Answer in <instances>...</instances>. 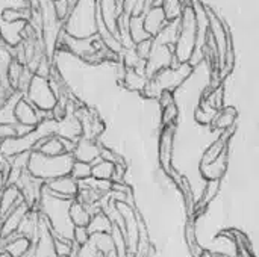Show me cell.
<instances>
[{
  "label": "cell",
  "instance_id": "cell-17",
  "mask_svg": "<svg viewBox=\"0 0 259 257\" xmlns=\"http://www.w3.org/2000/svg\"><path fill=\"white\" fill-rule=\"evenodd\" d=\"M27 21L20 20V21H14V23H3L0 26V38L2 42L8 47H15L17 44H20L23 41L21 38V32L24 29Z\"/></svg>",
  "mask_w": 259,
  "mask_h": 257
},
{
  "label": "cell",
  "instance_id": "cell-38",
  "mask_svg": "<svg viewBox=\"0 0 259 257\" xmlns=\"http://www.w3.org/2000/svg\"><path fill=\"white\" fill-rule=\"evenodd\" d=\"M158 101H159L161 109H162V108H165V106H168V105H171V103H176L175 95H173V92H171V91H162V92L158 95Z\"/></svg>",
  "mask_w": 259,
  "mask_h": 257
},
{
  "label": "cell",
  "instance_id": "cell-37",
  "mask_svg": "<svg viewBox=\"0 0 259 257\" xmlns=\"http://www.w3.org/2000/svg\"><path fill=\"white\" fill-rule=\"evenodd\" d=\"M15 138V127L14 124H0V142Z\"/></svg>",
  "mask_w": 259,
  "mask_h": 257
},
{
  "label": "cell",
  "instance_id": "cell-35",
  "mask_svg": "<svg viewBox=\"0 0 259 257\" xmlns=\"http://www.w3.org/2000/svg\"><path fill=\"white\" fill-rule=\"evenodd\" d=\"M53 6H55V12H56L58 20L64 24V21L67 20L70 9H71L68 0H56V2H53Z\"/></svg>",
  "mask_w": 259,
  "mask_h": 257
},
{
  "label": "cell",
  "instance_id": "cell-11",
  "mask_svg": "<svg viewBox=\"0 0 259 257\" xmlns=\"http://www.w3.org/2000/svg\"><path fill=\"white\" fill-rule=\"evenodd\" d=\"M74 161L87 162V164H94L100 158V144L94 139L88 138H79L76 141V147L71 153Z\"/></svg>",
  "mask_w": 259,
  "mask_h": 257
},
{
  "label": "cell",
  "instance_id": "cell-8",
  "mask_svg": "<svg viewBox=\"0 0 259 257\" xmlns=\"http://www.w3.org/2000/svg\"><path fill=\"white\" fill-rule=\"evenodd\" d=\"M175 135H176V126H167L161 129L159 133V142H158V159L161 171H164L167 176L173 170V153H175Z\"/></svg>",
  "mask_w": 259,
  "mask_h": 257
},
{
  "label": "cell",
  "instance_id": "cell-9",
  "mask_svg": "<svg viewBox=\"0 0 259 257\" xmlns=\"http://www.w3.org/2000/svg\"><path fill=\"white\" fill-rule=\"evenodd\" d=\"M42 188L52 197L71 201V200H76V197H77L79 182H76L68 174V176H61V177H56V179H52V180L46 182Z\"/></svg>",
  "mask_w": 259,
  "mask_h": 257
},
{
  "label": "cell",
  "instance_id": "cell-13",
  "mask_svg": "<svg viewBox=\"0 0 259 257\" xmlns=\"http://www.w3.org/2000/svg\"><path fill=\"white\" fill-rule=\"evenodd\" d=\"M167 17L162 6H152L146 14L143 15V26L144 30L149 33L150 38H155L165 26H167Z\"/></svg>",
  "mask_w": 259,
  "mask_h": 257
},
{
  "label": "cell",
  "instance_id": "cell-5",
  "mask_svg": "<svg viewBox=\"0 0 259 257\" xmlns=\"http://www.w3.org/2000/svg\"><path fill=\"white\" fill-rule=\"evenodd\" d=\"M193 70L194 68L190 64H181L176 68H165V70L159 71L158 74H155L147 82L143 92L152 98H158V95L162 91H171L173 92L187 80V77L193 73Z\"/></svg>",
  "mask_w": 259,
  "mask_h": 257
},
{
  "label": "cell",
  "instance_id": "cell-32",
  "mask_svg": "<svg viewBox=\"0 0 259 257\" xmlns=\"http://www.w3.org/2000/svg\"><path fill=\"white\" fill-rule=\"evenodd\" d=\"M23 70H24V65L23 64L17 62L15 59L11 61V64L8 67V74L6 76H8V82H9V85H11V88L14 91L17 89V83L20 80V76H21Z\"/></svg>",
  "mask_w": 259,
  "mask_h": 257
},
{
  "label": "cell",
  "instance_id": "cell-15",
  "mask_svg": "<svg viewBox=\"0 0 259 257\" xmlns=\"http://www.w3.org/2000/svg\"><path fill=\"white\" fill-rule=\"evenodd\" d=\"M21 203L24 201L17 186L6 185L3 189H0V221Z\"/></svg>",
  "mask_w": 259,
  "mask_h": 257
},
{
  "label": "cell",
  "instance_id": "cell-16",
  "mask_svg": "<svg viewBox=\"0 0 259 257\" xmlns=\"http://www.w3.org/2000/svg\"><path fill=\"white\" fill-rule=\"evenodd\" d=\"M32 245L33 244L27 238L18 236V235H12L11 238L0 241V250H3L11 257H26L30 251Z\"/></svg>",
  "mask_w": 259,
  "mask_h": 257
},
{
  "label": "cell",
  "instance_id": "cell-34",
  "mask_svg": "<svg viewBox=\"0 0 259 257\" xmlns=\"http://www.w3.org/2000/svg\"><path fill=\"white\" fill-rule=\"evenodd\" d=\"M73 244L76 247H83L90 242V233L87 232V227H74L73 230Z\"/></svg>",
  "mask_w": 259,
  "mask_h": 257
},
{
  "label": "cell",
  "instance_id": "cell-18",
  "mask_svg": "<svg viewBox=\"0 0 259 257\" xmlns=\"http://www.w3.org/2000/svg\"><path fill=\"white\" fill-rule=\"evenodd\" d=\"M32 151H38V153H41L44 156H49V158H56V156L65 155L64 145H62L59 136H49V138L38 139L35 142Z\"/></svg>",
  "mask_w": 259,
  "mask_h": 257
},
{
  "label": "cell",
  "instance_id": "cell-6",
  "mask_svg": "<svg viewBox=\"0 0 259 257\" xmlns=\"http://www.w3.org/2000/svg\"><path fill=\"white\" fill-rule=\"evenodd\" d=\"M23 97L36 111H41V112H50L52 114L53 108L58 103V98H56V95L50 86L49 79L38 76V74H33V77L27 86V91L24 92Z\"/></svg>",
  "mask_w": 259,
  "mask_h": 257
},
{
  "label": "cell",
  "instance_id": "cell-28",
  "mask_svg": "<svg viewBox=\"0 0 259 257\" xmlns=\"http://www.w3.org/2000/svg\"><path fill=\"white\" fill-rule=\"evenodd\" d=\"M147 0H121V14L129 17H143L147 11Z\"/></svg>",
  "mask_w": 259,
  "mask_h": 257
},
{
  "label": "cell",
  "instance_id": "cell-22",
  "mask_svg": "<svg viewBox=\"0 0 259 257\" xmlns=\"http://www.w3.org/2000/svg\"><path fill=\"white\" fill-rule=\"evenodd\" d=\"M112 227L114 226L109 221V218L103 212H99V214L91 217L90 224L87 226V232L90 233V236L91 235H97V233H111Z\"/></svg>",
  "mask_w": 259,
  "mask_h": 257
},
{
  "label": "cell",
  "instance_id": "cell-2",
  "mask_svg": "<svg viewBox=\"0 0 259 257\" xmlns=\"http://www.w3.org/2000/svg\"><path fill=\"white\" fill-rule=\"evenodd\" d=\"M97 0H76L62 24L65 35L87 39L97 35Z\"/></svg>",
  "mask_w": 259,
  "mask_h": 257
},
{
  "label": "cell",
  "instance_id": "cell-26",
  "mask_svg": "<svg viewBox=\"0 0 259 257\" xmlns=\"http://www.w3.org/2000/svg\"><path fill=\"white\" fill-rule=\"evenodd\" d=\"M228 145L229 144H226V142H223L220 138L219 139H215L209 147H206V150H205V153L202 155V159H200V164L199 165H205V164H211V162H214L226 148H228Z\"/></svg>",
  "mask_w": 259,
  "mask_h": 257
},
{
  "label": "cell",
  "instance_id": "cell-30",
  "mask_svg": "<svg viewBox=\"0 0 259 257\" xmlns=\"http://www.w3.org/2000/svg\"><path fill=\"white\" fill-rule=\"evenodd\" d=\"M70 176L76 180V182H83L87 179L91 177V165L87 162H80V161H74L70 170Z\"/></svg>",
  "mask_w": 259,
  "mask_h": 257
},
{
  "label": "cell",
  "instance_id": "cell-25",
  "mask_svg": "<svg viewBox=\"0 0 259 257\" xmlns=\"http://www.w3.org/2000/svg\"><path fill=\"white\" fill-rule=\"evenodd\" d=\"M217 112H219V111H215L214 108H211L205 100H200L197 109L194 111V118H196V121H197L199 124H202V126H208V124L211 126V123H212V120L215 118Z\"/></svg>",
  "mask_w": 259,
  "mask_h": 257
},
{
  "label": "cell",
  "instance_id": "cell-10",
  "mask_svg": "<svg viewBox=\"0 0 259 257\" xmlns=\"http://www.w3.org/2000/svg\"><path fill=\"white\" fill-rule=\"evenodd\" d=\"M14 118H15V123H18V124L36 127L42 120L52 118V114L36 111L24 97H20L14 106Z\"/></svg>",
  "mask_w": 259,
  "mask_h": 257
},
{
  "label": "cell",
  "instance_id": "cell-4",
  "mask_svg": "<svg viewBox=\"0 0 259 257\" xmlns=\"http://www.w3.org/2000/svg\"><path fill=\"white\" fill-rule=\"evenodd\" d=\"M196 14L191 5H184L179 17V33L175 42V59L181 64H188L196 47Z\"/></svg>",
  "mask_w": 259,
  "mask_h": 257
},
{
  "label": "cell",
  "instance_id": "cell-36",
  "mask_svg": "<svg viewBox=\"0 0 259 257\" xmlns=\"http://www.w3.org/2000/svg\"><path fill=\"white\" fill-rule=\"evenodd\" d=\"M152 45H153V42H152V38L150 39H146V41H143V42H138V44H135V52H137V55L141 58V59H147V56H149V53H150V50H152Z\"/></svg>",
  "mask_w": 259,
  "mask_h": 257
},
{
  "label": "cell",
  "instance_id": "cell-24",
  "mask_svg": "<svg viewBox=\"0 0 259 257\" xmlns=\"http://www.w3.org/2000/svg\"><path fill=\"white\" fill-rule=\"evenodd\" d=\"M129 35H131V39H132L134 44L150 39L149 33L144 30L143 17H131V20H129Z\"/></svg>",
  "mask_w": 259,
  "mask_h": 257
},
{
  "label": "cell",
  "instance_id": "cell-29",
  "mask_svg": "<svg viewBox=\"0 0 259 257\" xmlns=\"http://www.w3.org/2000/svg\"><path fill=\"white\" fill-rule=\"evenodd\" d=\"M220 189H222V180H208L205 183L203 192H202V195H200L199 200L205 206H209L211 201H214L217 198V195L220 194Z\"/></svg>",
  "mask_w": 259,
  "mask_h": 257
},
{
  "label": "cell",
  "instance_id": "cell-19",
  "mask_svg": "<svg viewBox=\"0 0 259 257\" xmlns=\"http://www.w3.org/2000/svg\"><path fill=\"white\" fill-rule=\"evenodd\" d=\"M237 118H238V111H237V108H234V106H223V108L217 112V115H215V118L212 120L211 126H212L214 130H222V132H223V130H226V129H229V127L235 126Z\"/></svg>",
  "mask_w": 259,
  "mask_h": 257
},
{
  "label": "cell",
  "instance_id": "cell-33",
  "mask_svg": "<svg viewBox=\"0 0 259 257\" xmlns=\"http://www.w3.org/2000/svg\"><path fill=\"white\" fill-rule=\"evenodd\" d=\"M162 8H164L167 21H175L181 17V11H182L181 0H165Z\"/></svg>",
  "mask_w": 259,
  "mask_h": 257
},
{
  "label": "cell",
  "instance_id": "cell-3",
  "mask_svg": "<svg viewBox=\"0 0 259 257\" xmlns=\"http://www.w3.org/2000/svg\"><path fill=\"white\" fill-rule=\"evenodd\" d=\"M73 162H74L73 156L67 155V153L56 156V158H49L38 151H30L26 171L32 177L46 183L52 179H56L61 176H68Z\"/></svg>",
  "mask_w": 259,
  "mask_h": 257
},
{
  "label": "cell",
  "instance_id": "cell-31",
  "mask_svg": "<svg viewBox=\"0 0 259 257\" xmlns=\"http://www.w3.org/2000/svg\"><path fill=\"white\" fill-rule=\"evenodd\" d=\"M179 117V108L176 103H171L165 108H162L161 111V126L167 127V126H176Z\"/></svg>",
  "mask_w": 259,
  "mask_h": 257
},
{
  "label": "cell",
  "instance_id": "cell-20",
  "mask_svg": "<svg viewBox=\"0 0 259 257\" xmlns=\"http://www.w3.org/2000/svg\"><path fill=\"white\" fill-rule=\"evenodd\" d=\"M68 215H70V221L74 227H87L91 220V214L87 209V206H83L77 200L70 201Z\"/></svg>",
  "mask_w": 259,
  "mask_h": 257
},
{
  "label": "cell",
  "instance_id": "cell-7",
  "mask_svg": "<svg viewBox=\"0 0 259 257\" xmlns=\"http://www.w3.org/2000/svg\"><path fill=\"white\" fill-rule=\"evenodd\" d=\"M176 67H179V64L175 59L173 45L153 44L152 50L144 62V76L150 80L159 71H162L165 68H176Z\"/></svg>",
  "mask_w": 259,
  "mask_h": 257
},
{
  "label": "cell",
  "instance_id": "cell-23",
  "mask_svg": "<svg viewBox=\"0 0 259 257\" xmlns=\"http://www.w3.org/2000/svg\"><path fill=\"white\" fill-rule=\"evenodd\" d=\"M114 165L112 162L103 161V159H97L94 164H91V177L96 180H105V182H111L112 174H114Z\"/></svg>",
  "mask_w": 259,
  "mask_h": 257
},
{
  "label": "cell",
  "instance_id": "cell-14",
  "mask_svg": "<svg viewBox=\"0 0 259 257\" xmlns=\"http://www.w3.org/2000/svg\"><path fill=\"white\" fill-rule=\"evenodd\" d=\"M228 164H229V145L228 148L211 164L199 165L200 176L208 182V180H222L223 176L228 171Z\"/></svg>",
  "mask_w": 259,
  "mask_h": 257
},
{
  "label": "cell",
  "instance_id": "cell-39",
  "mask_svg": "<svg viewBox=\"0 0 259 257\" xmlns=\"http://www.w3.org/2000/svg\"><path fill=\"white\" fill-rule=\"evenodd\" d=\"M53 2H56V0H53Z\"/></svg>",
  "mask_w": 259,
  "mask_h": 257
},
{
  "label": "cell",
  "instance_id": "cell-27",
  "mask_svg": "<svg viewBox=\"0 0 259 257\" xmlns=\"http://www.w3.org/2000/svg\"><path fill=\"white\" fill-rule=\"evenodd\" d=\"M79 247L73 244V241L55 238L53 236V253L55 257H73Z\"/></svg>",
  "mask_w": 259,
  "mask_h": 257
},
{
  "label": "cell",
  "instance_id": "cell-1",
  "mask_svg": "<svg viewBox=\"0 0 259 257\" xmlns=\"http://www.w3.org/2000/svg\"><path fill=\"white\" fill-rule=\"evenodd\" d=\"M68 208H70L68 200L52 197L50 194H47L44 191V188L41 189V197H39L36 211L46 220V223L50 227V233L55 238H62V239L71 241L74 226L70 221Z\"/></svg>",
  "mask_w": 259,
  "mask_h": 257
},
{
  "label": "cell",
  "instance_id": "cell-21",
  "mask_svg": "<svg viewBox=\"0 0 259 257\" xmlns=\"http://www.w3.org/2000/svg\"><path fill=\"white\" fill-rule=\"evenodd\" d=\"M121 82L124 83V86L129 89V91H138V92H143L149 79L143 74V73H138L135 70H126L124 71V76L121 79Z\"/></svg>",
  "mask_w": 259,
  "mask_h": 257
},
{
  "label": "cell",
  "instance_id": "cell-12",
  "mask_svg": "<svg viewBox=\"0 0 259 257\" xmlns=\"http://www.w3.org/2000/svg\"><path fill=\"white\" fill-rule=\"evenodd\" d=\"M27 212H29L27 204L21 203L0 221V241H5L17 233V229Z\"/></svg>",
  "mask_w": 259,
  "mask_h": 257
}]
</instances>
